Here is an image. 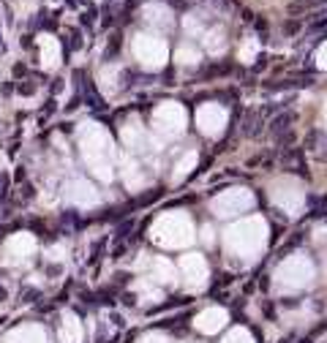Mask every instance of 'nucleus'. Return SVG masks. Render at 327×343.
Instances as JSON below:
<instances>
[{
    "instance_id": "f257e3e1",
    "label": "nucleus",
    "mask_w": 327,
    "mask_h": 343,
    "mask_svg": "<svg viewBox=\"0 0 327 343\" xmlns=\"http://www.w3.org/2000/svg\"><path fill=\"white\" fill-rule=\"evenodd\" d=\"M281 164H284L286 172H294V174H300L303 180L311 177L308 164H306V150H303V147H292V150H286L284 155H281Z\"/></svg>"
},
{
    "instance_id": "f03ea898",
    "label": "nucleus",
    "mask_w": 327,
    "mask_h": 343,
    "mask_svg": "<svg viewBox=\"0 0 327 343\" xmlns=\"http://www.w3.org/2000/svg\"><path fill=\"white\" fill-rule=\"evenodd\" d=\"M294 123H297V112L284 109V112H278V115L267 123V128H270L273 137H284V134H289V131H292Z\"/></svg>"
},
{
    "instance_id": "7ed1b4c3",
    "label": "nucleus",
    "mask_w": 327,
    "mask_h": 343,
    "mask_svg": "<svg viewBox=\"0 0 327 343\" xmlns=\"http://www.w3.org/2000/svg\"><path fill=\"white\" fill-rule=\"evenodd\" d=\"M262 125H265V115H262V112H245L240 131H243V137L257 139L259 134H262Z\"/></svg>"
},
{
    "instance_id": "20e7f679",
    "label": "nucleus",
    "mask_w": 327,
    "mask_h": 343,
    "mask_svg": "<svg viewBox=\"0 0 327 343\" xmlns=\"http://www.w3.org/2000/svg\"><path fill=\"white\" fill-rule=\"evenodd\" d=\"M325 6H327V0H292V3L286 6V14L294 19V17L311 11V8H325Z\"/></svg>"
},
{
    "instance_id": "39448f33",
    "label": "nucleus",
    "mask_w": 327,
    "mask_h": 343,
    "mask_svg": "<svg viewBox=\"0 0 327 343\" xmlns=\"http://www.w3.org/2000/svg\"><path fill=\"white\" fill-rule=\"evenodd\" d=\"M308 205H311L308 218H325V215H327V196H311Z\"/></svg>"
},
{
    "instance_id": "423d86ee",
    "label": "nucleus",
    "mask_w": 327,
    "mask_h": 343,
    "mask_svg": "<svg viewBox=\"0 0 327 343\" xmlns=\"http://www.w3.org/2000/svg\"><path fill=\"white\" fill-rule=\"evenodd\" d=\"M120 47H123V35L120 33H112V38H109V44H106V52H104V60L109 63L112 57L120 52Z\"/></svg>"
},
{
    "instance_id": "0eeeda50",
    "label": "nucleus",
    "mask_w": 327,
    "mask_h": 343,
    "mask_svg": "<svg viewBox=\"0 0 327 343\" xmlns=\"http://www.w3.org/2000/svg\"><path fill=\"white\" fill-rule=\"evenodd\" d=\"M131 232H134V221L131 218H125L123 223H118V226H115V240H128V237H131Z\"/></svg>"
},
{
    "instance_id": "6e6552de",
    "label": "nucleus",
    "mask_w": 327,
    "mask_h": 343,
    "mask_svg": "<svg viewBox=\"0 0 327 343\" xmlns=\"http://www.w3.org/2000/svg\"><path fill=\"white\" fill-rule=\"evenodd\" d=\"M322 142H325V134H322V131H308L306 147H303V150H322V147H319Z\"/></svg>"
},
{
    "instance_id": "1a4fd4ad",
    "label": "nucleus",
    "mask_w": 327,
    "mask_h": 343,
    "mask_svg": "<svg viewBox=\"0 0 327 343\" xmlns=\"http://www.w3.org/2000/svg\"><path fill=\"white\" fill-rule=\"evenodd\" d=\"M303 30V25H300V19H286L284 22V35L286 38H294V35Z\"/></svg>"
},
{
    "instance_id": "9d476101",
    "label": "nucleus",
    "mask_w": 327,
    "mask_h": 343,
    "mask_svg": "<svg viewBox=\"0 0 327 343\" xmlns=\"http://www.w3.org/2000/svg\"><path fill=\"white\" fill-rule=\"evenodd\" d=\"M35 87H38V85H35L33 79H22V85H17V93H19V96H33Z\"/></svg>"
},
{
    "instance_id": "9b49d317",
    "label": "nucleus",
    "mask_w": 327,
    "mask_h": 343,
    "mask_svg": "<svg viewBox=\"0 0 327 343\" xmlns=\"http://www.w3.org/2000/svg\"><path fill=\"white\" fill-rule=\"evenodd\" d=\"M60 221H63V223H69V226H79V213H74V210H66Z\"/></svg>"
},
{
    "instance_id": "f8f14e48",
    "label": "nucleus",
    "mask_w": 327,
    "mask_h": 343,
    "mask_svg": "<svg viewBox=\"0 0 327 343\" xmlns=\"http://www.w3.org/2000/svg\"><path fill=\"white\" fill-rule=\"evenodd\" d=\"M82 47V33L79 30H71L69 33V49H79Z\"/></svg>"
},
{
    "instance_id": "ddd939ff",
    "label": "nucleus",
    "mask_w": 327,
    "mask_h": 343,
    "mask_svg": "<svg viewBox=\"0 0 327 343\" xmlns=\"http://www.w3.org/2000/svg\"><path fill=\"white\" fill-rule=\"evenodd\" d=\"M38 297H41L38 289H25V292H22V302H35Z\"/></svg>"
},
{
    "instance_id": "4468645a",
    "label": "nucleus",
    "mask_w": 327,
    "mask_h": 343,
    "mask_svg": "<svg viewBox=\"0 0 327 343\" xmlns=\"http://www.w3.org/2000/svg\"><path fill=\"white\" fill-rule=\"evenodd\" d=\"M22 196H25V199H33V196H35V188L30 186V183H25V186H22Z\"/></svg>"
},
{
    "instance_id": "2eb2a0df",
    "label": "nucleus",
    "mask_w": 327,
    "mask_h": 343,
    "mask_svg": "<svg viewBox=\"0 0 327 343\" xmlns=\"http://www.w3.org/2000/svg\"><path fill=\"white\" fill-rule=\"evenodd\" d=\"M6 191H8V177L0 174V199H6Z\"/></svg>"
},
{
    "instance_id": "dca6fc26",
    "label": "nucleus",
    "mask_w": 327,
    "mask_h": 343,
    "mask_svg": "<svg viewBox=\"0 0 327 343\" xmlns=\"http://www.w3.org/2000/svg\"><path fill=\"white\" fill-rule=\"evenodd\" d=\"M123 254H125V242H118V245H115V251H112V256H115V259H120Z\"/></svg>"
},
{
    "instance_id": "f3484780",
    "label": "nucleus",
    "mask_w": 327,
    "mask_h": 343,
    "mask_svg": "<svg viewBox=\"0 0 327 343\" xmlns=\"http://www.w3.org/2000/svg\"><path fill=\"white\" fill-rule=\"evenodd\" d=\"M49 90H52V93H55V96H57V93H60V90H63V82H60V79H55V82L49 85Z\"/></svg>"
},
{
    "instance_id": "a211bd4d",
    "label": "nucleus",
    "mask_w": 327,
    "mask_h": 343,
    "mask_svg": "<svg viewBox=\"0 0 327 343\" xmlns=\"http://www.w3.org/2000/svg\"><path fill=\"white\" fill-rule=\"evenodd\" d=\"M313 19H327V6H325V8H319V11L313 14Z\"/></svg>"
},
{
    "instance_id": "6ab92c4d",
    "label": "nucleus",
    "mask_w": 327,
    "mask_h": 343,
    "mask_svg": "<svg viewBox=\"0 0 327 343\" xmlns=\"http://www.w3.org/2000/svg\"><path fill=\"white\" fill-rule=\"evenodd\" d=\"M17 183H25V169H22V166L17 169Z\"/></svg>"
}]
</instances>
